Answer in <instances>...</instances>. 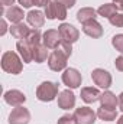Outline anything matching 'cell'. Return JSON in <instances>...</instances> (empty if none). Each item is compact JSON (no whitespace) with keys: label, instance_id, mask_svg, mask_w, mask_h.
Returning a JSON list of instances; mask_svg holds the SVG:
<instances>
[{"label":"cell","instance_id":"cell-9","mask_svg":"<svg viewBox=\"0 0 123 124\" xmlns=\"http://www.w3.org/2000/svg\"><path fill=\"white\" fill-rule=\"evenodd\" d=\"M91 78H93V81H94V84H96L97 87L104 88V90H107V88L112 85V81H113L110 72H107L106 69H101V68H97V69L93 71Z\"/></svg>","mask_w":123,"mask_h":124},{"label":"cell","instance_id":"cell-8","mask_svg":"<svg viewBox=\"0 0 123 124\" xmlns=\"http://www.w3.org/2000/svg\"><path fill=\"white\" fill-rule=\"evenodd\" d=\"M58 32H60V35H61L62 40L67 42V43H70V45H72L74 42H77L78 38H80L78 29L74 28V26L70 25V23H61L60 28H58Z\"/></svg>","mask_w":123,"mask_h":124},{"label":"cell","instance_id":"cell-7","mask_svg":"<svg viewBox=\"0 0 123 124\" xmlns=\"http://www.w3.org/2000/svg\"><path fill=\"white\" fill-rule=\"evenodd\" d=\"M81 74L75 69V68H67L62 74V82L64 85H67L68 88L74 90V88H78L81 85Z\"/></svg>","mask_w":123,"mask_h":124},{"label":"cell","instance_id":"cell-24","mask_svg":"<svg viewBox=\"0 0 123 124\" xmlns=\"http://www.w3.org/2000/svg\"><path fill=\"white\" fill-rule=\"evenodd\" d=\"M41 39H42V35H41V32L38 31V29H32V31L29 32V35L26 36V40L31 43L33 48L41 43Z\"/></svg>","mask_w":123,"mask_h":124},{"label":"cell","instance_id":"cell-34","mask_svg":"<svg viewBox=\"0 0 123 124\" xmlns=\"http://www.w3.org/2000/svg\"><path fill=\"white\" fill-rule=\"evenodd\" d=\"M113 3L117 6L119 10H123V0H113Z\"/></svg>","mask_w":123,"mask_h":124},{"label":"cell","instance_id":"cell-26","mask_svg":"<svg viewBox=\"0 0 123 124\" xmlns=\"http://www.w3.org/2000/svg\"><path fill=\"white\" fill-rule=\"evenodd\" d=\"M110 25L116 26V28H123V13H116L109 19Z\"/></svg>","mask_w":123,"mask_h":124},{"label":"cell","instance_id":"cell-33","mask_svg":"<svg viewBox=\"0 0 123 124\" xmlns=\"http://www.w3.org/2000/svg\"><path fill=\"white\" fill-rule=\"evenodd\" d=\"M6 32H7V25H6V20L3 19V20H1V31H0V35L3 36Z\"/></svg>","mask_w":123,"mask_h":124},{"label":"cell","instance_id":"cell-35","mask_svg":"<svg viewBox=\"0 0 123 124\" xmlns=\"http://www.w3.org/2000/svg\"><path fill=\"white\" fill-rule=\"evenodd\" d=\"M13 3H15V0H1V4H3V6H9V7H10Z\"/></svg>","mask_w":123,"mask_h":124},{"label":"cell","instance_id":"cell-12","mask_svg":"<svg viewBox=\"0 0 123 124\" xmlns=\"http://www.w3.org/2000/svg\"><path fill=\"white\" fill-rule=\"evenodd\" d=\"M4 101L12 107H19L26 101V95L19 90H9L4 93Z\"/></svg>","mask_w":123,"mask_h":124},{"label":"cell","instance_id":"cell-16","mask_svg":"<svg viewBox=\"0 0 123 124\" xmlns=\"http://www.w3.org/2000/svg\"><path fill=\"white\" fill-rule=\"evenodd\" d=\"M26 20H28V23L31 25L32 28L39 29L45 23V13H42L41 10H31L26 15Z\"/></svg>","mask_w":123,"mask_h":124},{"label":"cell","instance_id":"cell-28","mask_svg":"<svg viewBox=\"0 0 123 124\" xmlns=\"http://www.w3.org/2000/svg\"><path fill=\"white\" fill-rule=\"evenodd\" d=\"M58 124H77V121H75L74 116H71V114H65V116H62L61 118L58 120Z\"/></svg>","mask_w":123,"mask_h":124},{"label":"cell","instance_id":"cell-27","mask_svg":"<svg viewBox=\"0 0 123 124\" xmlns=\"http://www.w3.org/2000/svg\"><path fill=\"white\" fill-rule=\"evenodd\" d=\"M58 49L60 51H62L68 58L71 56V54H72V46L70 45V43H67V42H64V40H61V43L58 45Z\"/></svg>","mask_w":123,"mask_h":124},{"label":"cell","instance_id":"cell-19","mask_svg":"<svg viewBox=\"0 0 123 124\" xmlns=\"http://www.w3.org/2000/svg\"><path fill=\"white\" fill-rule=\"evenodd\" d=\"M29 32L31 29L25 25V23H15V25H12V28H10V33H12V36L13 38H16V39H26V36L29 35Z\"/></svg>","mask_w":123,"mask_h":124},{"label":"cell","instance_id":"cell-10","mask_svg":"<svg viewBox=\"0 0 123 124\" xmlns=\"http://www.w3.org/2000/svg\"><path fill=\"white\" fill-rule=\"evenodd\" d=\"M16 49H18V52H19L22 61L25 62V63H29V62L33 61V46H32L26 39H20V40H18V43H16Z\"/></svg>","mask_w":123,"mask_h":124},{"label":"cell","instance_id":"cell-18","mask_svg":"<svg viewBox=\"0 0 123 124\" xmlns=\"http://www.w3.org/2000/svg\"><path fill=\"white\" fill-rule=\"evenodd\" d=\"M100 91L97 88H93V87H86L81 90V100L87 104H93L96 101L100 100Z\"/></svg>","mask_w":123,"mask_h":124},{"label":"cell","instance_id":"cell-23","mask_svg":"<svg viewBox=\"0 0 123 124\" xmlns=\"http://www.w3.org/2000/svg\"><path fill=\"white\" fill-rule=\"evenodd\" d=\"M116 116H117L116 110H109L104 107H100L97 110V117L103 121H113V120H116Z\"/></svg>","mask_w":123,"mask_h":124},{"label":"cell","instance_id":"cell-14","mask_svg":"<svg viewBox=\"0 0 123 124\" xmlns=\"http://www.w3.org/2000/svg\"><path fill=\"white\" fill-rule=\"evenodd\" d=\"M83 32L93 39H98L103 36V28L97 20H88L83 23Z\"/></svg>","mask_w":123,"mask_h":124},{"label":"cell","instance_id":"cell-1","mask_svg":"<svg viewBox=\"0 0 123 124\" xmlns=\"http://www.w3.org/2000/svg\"><path fill=\"white\" fill-rule=\"evenodd\" d=\"M22 59L19 58V55L13 51H7L3 54L1 56V69L7 74H12V75H18L22 72Z\"/></svg>","mask_w":123,"mask_h":124},{"label":"cell","instance_id":"cell-30","mask_svg":"<svg viewBox=\"0 0 123 124\" xmlns=\"http://www.w3.org/2000/svg\"><path fill=\"white\" fill-rule=\"evenodd\" d=\"M54 1H58V3L64 4V6H65L67 9H68V7L71 9V7H72V6L75 4V0H54Z\"/></svg>","mask_w":123,"mask_h":124},{"label":"cell","instance_id":"cell-17","mask_svg":"<svg viewBox=\"0 0 123 124\" xmlns=\"http://www.w3.org/2000/svg\"><path fill=\"white\" fill-rule=\"evenodd\" d=\"M101 102V107L104 108H109V110H116V107L119 105V98L112 93V91H104V93L100 95V100Z\"/></svg>","mask_w":123,"mask_h":124},{"label":"cell","instance_id":"cell-4","mask_svg":"<svg viewBox=\"0 0 123 124\" xmlns=\"http://www.w3.org/2000/svg\"><path fill=\"white\" fill-rule=\"evenodd\" d=\"M67 61H68V56H67L62 51H60V49L57 48V49L49 55V58H48V66H49L51 71L58 72V71L65 69Z\"/></svg>","mask_w":123,"mask_h":124},{"label":"cell","instance_id":"cell-36","mask_svg":"<svg viewBox=\"0 0 123 124\" xmlns=\"http://www.w3.org/2000/svg\"><path fill=\"white\" fill-rule=\"evenodd\" d=\"M119 107H120V110L123 111V93L119 95Z\"/></svg>","mask_w":123,"mask_h":124},{"label":"cell","instance_id":"cell-29","mask_svg":"<svg viewBox=\"0 0 123 124\" xmlns=\"http://www.w3.org/2000/svg\"><path fill=\"white\" fill-rule=\"evenodd\" d=\"M114 66H116L117 71L123 72V55H120V56L116 58V61H114Z\"/></svg>","mask_w":123,"mask_h":124},{"label":"cell","instance_id":"cell-20","mask_svg":"<svg viewBox=\"0 0 123 124\" xmlns=\"http://www.w3.org/2000/svg\"><path fill=\"white\" fill-rule=\"evenodd\" d=\"M97 17V10H94L93 7H83L77 12V20L81 23H86L88 20H96Z\"/></svg>","mask_w":123,"mask_h":124},{"label":"cell","instance_id":"cell-15","mask_svg":"<svg viewBox=\"0 0 123 124\" xmlns=\"http://www.w3.org/2000/svg\"><path fill=\"white\" fill-rule=\"evenodd\" d=\"M3 15H4V17L9 20V22H12L13 25L15 23H20L22 20H23V10H22V7H19V6H10V7H7L4 12H3Z\"/></svg>","mask_w":123,"mask_h":124},{"label":"cell","instance_id":"cell-25","mask_svg":"<svg viewBox=\"0 0 123 124\" xmlns=\"http://www.w3.org/2000/svg\"><path fill=\"white\" fill-rule=\"evenodd\" d=\"M112 45L114 46V49H116L117 52L123 54V33H119V35H114V36H113Z\"/></svg>","mask_w":123,"mask_h":124},{"label":"cell","instance_id":"cell-13","mask_svg":"<svg viewBox=\"0 0 123 124\" xmlns=\"http://www.w3.org/2000/svg\"><path fill=\"white\" fill-rule=\"evenodd\" d=\"M75 105V95L70 90H64L58 94V107L62 110H71Z\"/></svg>","mask_w":123,"mask_h":124},{"label":"cell","instance_id":"cell-3","mask_svg":"<svg viewBox=\"0 0 123 124\" xmlns=\"http://www.w3.org/2000/svg\"><path fill=\"white\" fill-rule=\"evenodd\" d=\"M44 13H45V17L49 20H54V19L64 20L67 17V7L58 1H49V4H46V7H45Z\"/></svg>","mask_w":123,"mask_h":124},{"label":"cell","instance_id":"cell-21","mask_svg":"<svg viewBox=\"0 0 123 124\" xmlns=\"http://www.w3.org/2000/svg\"><path fill=\"white\" fill-rule=\"evenodd\" d=\"M46 49L48 48L45 45H41V43L33 48V61L36 62V63H42V62L46 61V58H49Z\"/></svg>","mask_w":123,"mask_h":124},{"label":"cell","instance_id":"cell-37","mask_svg":"<svg viewBox=\"0 0 123 124\" xmlns=\"http://www.w3.org/2000/svg\"><path fill=\"white\" fill-rule=\"evenodd\" d=\"M117 124H123V116L119 117V120H117Z\"/></svg>","mask_w":123,"mask_h":124},{"label":"cell","instance_id":"cell-31","mask_svg":"<svg viewBox=\"0 0 123 124\" xmlns=\"http://www.w3.org/2000/svg\"><path fill=\"white\" fill-rule=\"evenodd\" d=\"M19 1V4L22 6V7H31V6H33V0H18Z\"/></svg>","mask_w":123,"mask_h":124},{"label":"cell","instance_id":"cell-6","mask_svg":"<svg viewBox=\"0 0 123 124\" xmlns=\"http://www.w3.org/2000/svg\"><path fill=\"white\" fill-rule=\"evenodd\" d=\"M74 118L77 124H94L97 113H94L90 107H80L74 111Z\"/></svg>","mask_w":123,"mask_h":124},{"label":"cell","instance_id":"cell-2","mask_svg":"<svg viewBox=\"0 0 123 124\" xmlns=\"http://www.w3.org/2000/svg\"><path fill=\"white\" fill-rule=\"evenodd\" d=\"M58 95V85L51 81H44L36 88V98L42 102H51Z\"/></svg>","mask_w":123,"mask_h":124},{"label":"cell","instance_id":"cell-22","mask_svg":"<svg viewBox=\"0 0 123 124\" xmlns=\"http://www.w3.org/2000/svg\"><path fill=\"white\" fill-rule=\"evenodd\" d=\"M117 6L114 4V3H106V4H101L98 9H97V13L100 15V16H103V17H107V19H110L113 15H116L117 13Z\"/></svg>","mask_w":123,"mask_h":124},{"label":"cell","instance_id":"cell-11","mask_svg":"<svg viewBox=\"0 0 123 124\" xmlns=\"http://www.w3.org/2000/svg\"><path fill=\"white\" fill-rule=\"evenodd\" d=\"M42 40H44V45L48 48V49H57L58 45L61 43V35L60 32L55 31V29H49L42 35Z\"/></svg>","mask_w":123,"mask_h":124},{"label":"cell","instance_id":"cell-5","mask_svg":"<svg viewBox=\"0 0 123 124\" xmlns=\"http://www.w3.org/2000/svg\"><path fill=\"white\" fill-rule=\"evenodd\" d=\"M31 121V113L23 105H19L12 110L9 114V124H28Z\"/></svg>","mask_w":123,"mask_h":124},{"label":"cell","instance_id":"cell-32","mask_svg":"<svg viewBox=\"0 0 123 124\" xmlns=\"http://www.w3.org/2000/svg\"><path fill=\"white\" fill-rule=\"evenodd\" d=\"M33 4L39 7H46V4H49V0H33Z\"/></svg>","mask_w":123,"mask_h":124}]
</instances>
